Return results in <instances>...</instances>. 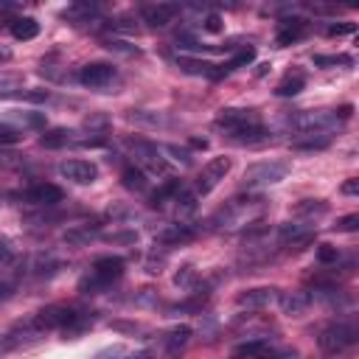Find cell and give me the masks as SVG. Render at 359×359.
Here are the masks:
<instances>
[{
	"label": "cell",
	"mask_w": 359,
	"mask_h": 359,
	"mask_svg": "<svg viewBox=\"0 0 359 359\" xmlns=\"http://www.w3.org/2000/svg\"><path fill=\"white\" fill-rule=\"evenodd\" d=\"M31 320H34V326H37L40 331H65V340H67V334H79L82 326H85L82 314L76 309L65 306V303L45 306L37 314H31Z\"/></svg>",
	"instance_id": "6da1fadb"
},
{
	"label": "cell",
	"mask_w": 359,
	"mask_h": 359,
	"mask_svg": "<svg viewBox=\"0 0 359 359\" xmlns=\"http://www.w3.org/2000/svg\"><path fill=\"white\" fill-rule=\"evenodd\" d=\"M124 259H118V256H104V259H96V264H93V270H90V275L87 278H82V283H79V292H85V295H96V292H104L107 286H113L116 281H121L124 278Z\"/></svg>",
	"instance_id": "7a4b0ae2"
},
{
	"label": "cell",
	"mask_w": 359,
	"mask_h": 359,
	"mask_svg": "<svg viewBox=\"0 0 359 359\" xmlns=\"http://www.w3.org/2000/svg\"><path fill=\"white\" fill-rule=\"evenodd\" d=\"M290 171H292V166L286 160H259L244 168L241 183H244V188H267V186H275L281 180H286Z\"/></svg>",
	"instance_id": "3957f363"
},
{
	"label": "cell",
	"mask_w": 359,
	"mask_h": 359,
	"mask_svg": "<svg viewBox=\"0 0 359 359\" xmlns=\"http://www.w3.org/2000/svg\"><path fill=\"white\" fill-rule=\"evenodd\" d=\"M353 342H356V326H353V323H345V320L331 323V326H326V329L320 331V337H317L320 351L329 353V356L345 353Z\"/></svg>",
	"instance_id": "277c9868"
},
{
	"label": "cell",
	"mask_w": 359,
	"mask_h": 359,
	"mask_svg": "<svg viewBox=\"0 0 359 359\" xmlns=\"http://www.w3.org/2000/svg\"><path fill=\"white\" fill-rule=\"evenodd\" d=\"M79 85L98 90V93H116L113 87H118L121 79H118V70L110 62H90V65L79 67Z\"/></svg>",
	"instance_id": "5b68a950"
},
{
	"label": "cell",
	"mask_w": 359,
	"mask_h": 359,
	"mask_svg": "<svg viewBox=\"0 0 359 359\" xmlns=\"http://www.w3.org/2000/svg\"><path fill=\"white\" fill-rule=\"evenodd\" d=\"M129 149L135 155V166L146 174H168L171 171V163L160 155V149L155 143H146V140H129Z\"/></svg>",
	"instance_id": "8992f818"
},
{
	"label": "cell",
	"mask_w": 359,
	"mask_h": 359,
	"mask_svg": "<svg viewBox=\"0 0 359 359\" xmlns=\"http://www.w3.org/2000/svg\"><path fill=\"white\" fill-rule=\"evenodd\" d=\"M217 129H225V135H233V132H241V129H250V127H259L261 118L256 110H241V107H228V110H219L217 116Z\"/></svg>",
	"instance_id": "52a82bcc"
},
{
	"label": "cell",
	"mask_w": 359,
	"mask_h": 359,
	"mask_svg": "<svg viewBox=\"0 0 359 359\" xmlns=\"http://www.w3.org/2000/svg\"><path fill=\"white\" fill-rule=\"evenodd\" d=\"M230 166H233V160L230 157H213V160H208L205 163V168H202V174H199V180H197V197H205V194H210L213 188H217L222 180L228 177V171H230Z\"/></svg>",
	"instance_id": "ba28073f"
},
{
	"label": "cell",
	"mask_w": 359,
	"mask_h": 359,
	"mask_svg": "<svg viewBox=\"0 0 359 359\" xmlns=\"http://www.w3.org/2000/svg\"><path fill=\"white\" fill-rule=\"evenodd\" d=\"M59 174L65 180H70V183H76V186H93L96 180H98V166L90 163V160H65L59 166Z\"/></svg>",
	"instance_id": "9c48e42d"
},
{
	"label": "cell",
	"mask_w": 359,
	"mask_h": 359,
	"mask_svg": "<svg viewBox=\"0 0 359 359\" xmlns=\"http://www.w3.org/2000/svg\"><path fill=\"white\" fill-rule=\"evenodd\" d=\"M281 290L275 286H253V290H244L236 295V306L241 309H270L272 303H278Z\"/></svg>",
	"instance_id": "30bf717a"
},
{
	"label": "cell",
	"mask_w": 359,
	"mask_h": 359,
	"mask_svg": "<svg viewBox=\"0 0 359 359\" xmlns=\"http://www.w3.org/2000/svg\"><path fill=\"white\" fill-rule=\"evenodd\" d=\"M20 199H25L28 205H37V208H56L65 199V191L54 183H37L31 186L25 194H20Z\"/></svg>",
	"instance_id": "8fae6325"
},
{
	"label": "cell",
	"mask_w": 359,
	"mask_h": 359,
	"mask_svg": "<svg viewBox=\"0 0 359 359\" xmlns=\"http://www.w3.org/2000/svg\"><path fill=\"white\" fill-rule=\"evenodd\" d=\"M177 14H180L177 3H143L140 6V17L146 20L152 28H166L168 23H174Z\"/></svg>",
	"instance_id": "7c38bea8"
},
{
	"label": "cell",
	"mask_w": 359,
	"mask_h": 359,
	"mask_svg": "<svg viewBox=\"0 0 359 359\" xmlns=\"http://www.w3.org/2000/svg\"><path fill=\"white\" fill-rule=\"evenodd\" d=\"M177 67L188 76H205V79H219L222 67L213 65L208 59H197V56H177Z\"/></svg>",
	"instance_id": "4fadbf2b"
},
{
	"label": "cell",
	"mask_w": 359,
	"mask_h": 359,
	"mask_svg": "<svg viewBox=\"0 0 359 359\" xmlns=\"http://www.w3.org/2000/svg\"><path fill=\"white\" fill-rule=\"evenodd\" d=\"M312 239H314V233H312L306 225H298V222H286V225L278 228V241H281L283 247H295V250H301V247L309 244Z\"/></svg>",
	"instance_id": "5bb4252c"
},
{
	"label": "cell",
	"mask_w": 359,
	"mask_h": 359,
	"mask_svg": "<svg viewBox=\"0 0 359 359\" xmlns=\"http://www.w3.org/2000/svg\"><path fill=\"white\" fill-rule=\"evenodd\" d=\"M306 28H309V23H306L303 17H283V20L278 23V37H275V43H278L281 48L292 45L295 40L303 37Z\"/></svg>",
	"instance_id": "9a60e30c"
},
{
	"label": "cell",
	"mask_w": 359,
	"mask_h": 359,
	"mask_svg": "<svg viewBox=\"0 0 359 359\" xmlns=\"http://www.w3.org/2000/svg\"><path fill=\"white\" fill-rule=\"evenodd\" d=\"M230 356H233V359H267V356H275V351H272L270 340L253 337V340L236 345V348L230 351Z\"/></svg>",
	"instance_id": "2e32d148"
},
{
	"label": "cell",
	"mask_w": 359,
	"mask_h": 359,
	"mask_svg": "<svg viewBox=\"0 0 359 359\" xmlns=\"http://www.w3.org/2000/svg\"><path fill=\"white\" fill-rule=\"evenodd\" d=\"M278 303H281L283 314L301 317V314L309 312V306H312V295H309V292H281V295H278Z\"/></svg>",
	"instance_id": "e0dca14e"
},
{
	"label": "cell",
	"mask_w": 359,
	"mask_h": 359,
	"mask_svg": "<svg viewBox=\"0 0 359 359\" xmlns=\"http://www.w3.org/2000/svg\"><path fill=\"white\" fill-rule=\"evenodd\" d=\"M191 239H197V230L191 228V225H168V228H163L160 233H157V241L160 244H166V247H177V244H186V241H191Z\"/></svg>",
	"instance_id": "ac0fdd59"
},
{
	"label": "cell",
	"mask_w": 359,
	"mask_h": 359,
	"mask_svg": "<svg viewBox=\"0 0 359 359\" xmlns=\"http://www.w3.org/2000/svg\"><path fill=\"white\" fill-rule=\"evenodd\" d=\"M25 76L14 70H0V98H17L23 93Z\"/></svg>",
	"instance_id": "d6986e66"
},
{
	"label": "cell",
	"mask_w": 359,
	"mask_h": 359,
	"mask_svg": "<svg viewBox=\"0 0 359 359\" xmlns=\"http://www.w3.org/2000/svg\"><path fill=\"white\" fill-rule=\"evenodd\" d=\"M303 87H306V76L301 74V70H292V74H286V76L278 82L275 96H281V98H290V96H298Z\"/></svg>",
	"instance_id": "ffe728a7"
},
{
	"label": "cell",
	"mask_w": 359,
	"mask_h": 359,
	"mask_svg": "<svg viewBox=\"0 0 359 359\" xmlns=\"http://www.w3.org/2000/svg\"><path fill=\"white\" fill-rule=\"evenodd\" d=\"M96 14H98V6H96V3H70V6L62 12V17H65V20H70L74 25L90 23Z\"/></svg>",
	"instance_id": "44dd1931"
},
{
	"label": "cell",
	"mask_w": 359,
	"mask_h": 359,
	"mask_svg": "<svg viewBox=\"0 0 359 359\" xmlns=\"http://www.w3.org/2000/svg\"><path fill=\"white\" fill-rule=\"evenodd\" d=\"M67 143H76V138H74V132H70V129H62V127L48 129L40 138V146H45V149H62V146H67Z\"/></svg>",
	"instance_id": "7402d4cb"
},
{
	"label": "cell",
	"mask_w": 359,
	"mask_h": 359,
	"mask_svg": "<svg viewBox=\"0 0 359 359\" xmlns=\"http://www.w3.org/2000/svg\"><path fill=\"white\" fill-rule=\"evenodd\" d=\"M40 34V23L34 20V17H17L14 23H12V37L14 40H23V43H28V40H34Z\"/></svg>",
	"instance_id": "603a6c76"
},
{
	"label": "cell",
	"mask_w": 359,
	"mask_h": 359,
	"mask_svg": "<svg viewBox=\"0 0 359 359\" xmlns=\"http://www.w3.org/2000/svg\"><path fill=\"white\" fill-rule=\"evenodd\" d=\"M329 143H331L329 135H298L292 140V149H298V152H317V149H326Z\"/></svg>",
	"instance_id": "cb8c5ba5"
},
{
	"label": "cell",
	"mask_w": 359,
	"mask_h": 359,
	"mask_svg": "<svg viewBox=\"0 0 359 359\" xmlns=\"http://www.w3.org/2000/svg\"><path fill=\"white\" fill-rule=\"evenodd\" d=\"M101 233L96 230V228H90V225H76V228H70L67 233H65V244H74V247H85V244H90L93 239H98Z\"/></svg>",
	"instance_id": "d4e9b609"
},
{
	"label": "cell",
	"mask_w": 359,
	"mask_h": 359,
	"mask_svg": "<svg viewBox=\"0 0 359 359\" xmlns=\"http://www.w3.org/2000/svg\"><path fill=\"white\" fill-rule=\"evenodd\" d=\"M183 191V186H180V180H166V183L152 194V208H163L166 202H174L177 194Z\"/></svg>",
	"instance_id": "484cf974"
},
{
	"label": "cell",
	"mask_w": 359,
	"mask_h": 359,
	"mask_svg": "<svg viewBox=\"0 0 359 359\" xmlns=\"http://www.w3.org/2000/svg\"><path fill=\"white\" fill-rule=\"evenodd\" d=\"M121 183H124V188H129V191H146V188H149L146 171H140L138 166L124 168V174H121Z\"/></svg>",
	"instance_id": "4316f807"
},
{
	"label": "cell",
	"mask_w": 359,
	"mask_h": 359,
	"mask_svg": "<svg viewBox=\"0 0 359 359\" xmlns=\"http://www.w3.org/2000/svg\"><path fill=\"white\" fill-rule=\"evenodd\" d=\"M188 340H191V329H188V326H174L171 331L163 334L160 342H163L168 351H180L183 345H188Z\"/></svg>",
	"instance_id": "83f0119b"
},
{
	"label": "cell",
	"mask_w": 359,
	"mask_h": 359,
	"mask_svg": "<svg viewBox=\"0 0 359 359\" xmlns=\"http://www.w3.org/2000/svg\"><path fill=\"white\" fill-rule=\"evenodd\" d=\"M295 213H298V217H306L309 222H314V219H320V217H326L329 205L323 202V199H303V202L295 208Z\"/></svg>",
	"instance_id": "f1b7e54d"
},
{
	"label": "cell",
	"mask_w": 359,
	"mask_h": 359,
	"mask_svg": "<svg viewBox=\"0 0 359 359\" xmlns=\"http://www.w3.org/2000/svg\"><path fill=\"white\" fill-rule=\"evenodd\" d=\"M314 67H337V65H353L348 54H314L312 56Z\"/></svg>",
	"instance_id": "f546056e"
},
{
	"label": "cell",
	"mask_w": 359,
	"mask_h": 359,
	"mask_svg": "<svg viewBox=\"0 0 359 359\" xmlns=\"http://www.w3.org/2000/svg\"><path fill=\"white\" fill-rule=\"evenodd\" d=\"M197 281H199V272H197L191 264L180 267V270H177V275H174V283L180 286V290H194Z\"/></svg>",
	"instance_id": "4dcf8cb0"
},
{
	"label": "cell",
	"mask_w": 359,
	"mask_h": 359,
	"mask_svg": "<svg viewBox=\"0 0 359 359\" xmlns=\"http://www.w3.org/2000/svg\"><path fill=\"white\" fill-rule=\"evenodd\" d=\"M110 127H113V121H110V116H104V113H90L85 118V129H90V135H104Z\"/></svg>",
	"instance_id": "1f68e13d"
},
{
	"label": "cell",
	"mask_w": 359,
	"mask_h": 359,
	"mask_svg": "<svg viewBox=\"0 0 359 359\" xmlns=\"http://www.w3.org/2000/svg\"><path fill=\"white\" fill-rule=\"evenodd\" d=\"M253 59H256V48H247V45H244V48H241V51H239L228 65H219V67H222V74H230V70L244 67V65H250Z\"/></svg>",
	"instance_id": "d6a6232c"
},
{
	"label": "cell",
	"mask_w": 359,
	"mask_h": 359,
	"mask_svg": "<svg viewBox=\"0 0 359 359\" xmlns=\"http://www.w3.org/2000/svg\"><path fill=\"white\" fill-rule=\"evenodd\" d=\"M129 121L132 124H146V127H163L166 124V118L160 113H149V110H132Z\"/></svg>",
	"instance_id": "836d02e7"
},
{
	"label": "cell",
	"mask_w": 359,
	"mask_h": 359,
	"mask_svg": "<svg viewBox=\"0 0 359 359\" xmlns=\"http://www.w3.org/2000/svg\"><path fill=\"white\" fill-rule=\"evenodd\" d=\"M20 140H23V129H20V127L0 124V149L14 146V143H20Z\"/></svg>",
	"instance_id": "e575fe53"
},
{
	"label": "cell",
	"mask_w": 359,
	"mask_h": 359,
	"mask_svg": "<svg viewBox=\"0 0 359 359\" xmlns=\"http://www.w3.org/2000/svg\"><path fill=\"white\" fill-rule=\"evenodd\" d=\"M174 202H177L180 217H188V213H194V210H197V194H191V191H180Z\"/></svg>",
	"instance_id": "d590c367"
},
{
	"label": "cell",
	"mask_w": 359,
	"mask_h": 359,
	"mask_svg": "<svg viewBox=\"0 0 359 359\" xmlns=\"http://www.w3.org/2000/svg\"><path fill=\"white\" fill-rule=\"evenodd\" d=\"M12 121H17L20 127H31V129H40L45 124L43 113H12Z\"/></svg>",
	"instance_id": "8d00e7d4"
},
{
	"label": "cell",
	"mask_w": 359,
	"mask_h": 359,
	"mask_svg": "<svg viewBox=\"0 0 359 359\" xmlns=\"http://www.w3.org/2000/svg\"><path fill=\"white\" fill-rule=\"evenodd\" d=\"M337 259H340V250L337 247H331V244H320L317 247V261L320 264L331 267V264H337Z\"/></svg>",
	"instance_id": "74e56055"
},
{
	"label": "cell",
	"mask_w": 359,
	"mask_h": 359,
	"mask_svg": "<svg viewBox=\"0 0 359 359\" xmlns=\"http://www.w3.org/2000/svg\"><path fill=\"white\" fill-rule=\"evenodd\" d=\"M202 31H208V34H222V31H225V20H222V14H217V12L205 14V20H202Z\"/></svg>",
	"instance_id": "f35d334b"
},
{
	"label": "cell",
	"mask_w": 359,
	"mask_h": 359,
	"mask_svg": "<svg viewBox=\"0 0 359 359\" xmlns=\"http://www.w3.org/2000/svg\"><path fill=\"white\" fill-rule=\"evenodd\" d=\"M104 48L118 51V54H127V56L138 54V48H135V45H129V43H124V40H116V37H107V40H104Z\"/></svg>",
	"instance_id": "ab89813d"
},
{
	"label": "cell",
	"mask_w": 359,
	"mask_h": 359,
	"mask_svg": "<svg viewBox=\"0 0 359 359\" xmlns=\"http://www.w3.org/2000/svg\"><path fill=\"white\" fill-rule=\"evenodd\" d=\"M101 239L113 241V244H135V241H138V233H135V230H118V233H107V236H101Z\"/></svg>",
	"instance_id": "60d3db41"
},
{
	"label": "cell",
	"mask_w": 359,
	"mask_h": 359,
	"mask_svg": "<svg viewBox=\"0 0 359 359\" xmlns=\"http://www.w3.org/2000/svg\"><path fill=\"white\" fill-rule=\"evenodd\" d=\"M340 233H353L356 228H359V213H348V217H342V219H337V225H334Z\"/></svg>",
	"instance_id": "b9f144b4"
},
{
	"label": "cell",
	"mask_w": 359,
	"mask_h": 359,
	"mask_svg": "<svg viewBox=\"0 0 359 359\" xmlns=\"http://www.w3.org/2000/svg\"><path fill=\"white\" fill-rule=\"evenodd\" d=\"M17 98H23V101H31V104H45V101L51 98V93H48V90H23Z\"/></svg>",
	"instance_id": "7bdbcfd3"
},
{
	"label": "cell",
	"mask_w": 359,
	"mask_h": 359,
	"mask_svg": "<svg viewBox=\"0 0 359 359\" xmlns=\"http://www.w3.org/2000/svg\"><path fill=\"white\" fill-rule=\"evenodd\" d=\"M163 264H166V253L157 259V250H155V253L146 259V272H152V275H160V272H163Z\"/></svg>",
	"instance_id": "ee69618b"
},
{
	"label": "cell",
	"mask_w": 359,
	"mask_h": 359,
	"mask_svg": "<svg viewBox=\"0 0 359 359\" xmlns=\"http://www.w3.org/2000/svg\"><path fill=\"white\" fill-rule=\"evenodd\" d=\"M14 166H20V155L0 149V168H14Z\"/></svg>",
	"instance_id": "f6af8a7d"
},
{
	"label": "cell",
	"mask_w": 359,
	"mask_h": 359,
	"mask_svg": "<svg viewBox=\"0 0 359 359\" xmlns=\"http://www.w3.org/2000/svg\"><path fill=\"white\" fill-rule=\"evenodd\" d=\"M356 31V25L353 23H340V25H329V37H342V34H353Z\"/></svg>",
	"instance_id": "bcb514c9"
},
{
	"label": "cell",
	"mask_w": 359,
	"mask_h": 359,
	"mask_svg": "<svg viewBox=\"0 0 359 359\" xmlns=\"http://www.w3.org/2000/svg\"><path fill=\"white\" fill-rule=\"evenodd\" d=\"M118 356H124V345H110V348H104V351H98L93 359H118Z\"/></svg>",
	"instance_id": "7dc6e473"
},
{
	"label": "cell",
	"mask_w": 359,
	"mask_h": 359,
	"mask_svg": "<svg viewBox=\"0 0 359 359\" xmlns=\"http://www.w3.org/2000/svg\"><path fill=\"white\" fill-rule=\"evenodd\" d=\"M345 197H356L359 194V180L356 177H351V180H345V183H342V188H340Z\"/></svg>",
	"instance_id": "c3c4849f"
},
{
	"label": "cell",
	"mask_w": 359,
	"mask_h": 359,
	"mask_svg": "<svg viewBox=\"0 0 359 359\" xmlns=\"http://www.w3.org/2000/svg\"><path fill=\"white\" fill-rule=\"evenodd\" d=\"M12 56H14V54H12L9 45H0V67H3L6 62H12Z\"/></svg>",
	"instance_id": "681fc988"
},
{
	"label": "cell",
	"mask_w": 359,
	"mask_h": 359,
	"mask_svg": "<svg viewBox=\"0 0 359 359\" xmlns=\"http://www.w3.org/2000/svg\"><path fill=\"white\" fill-rule=\"evenodd\" d=\"M12 290H14L12 283H0V303H3V301H9V298H12Z\"/></svg>",
	"instance_id": "f907efd6"
},
{
	"label": "cell",
	"mask_w": 359,
	"mask_h": 359,
	"mask_svg": "<svg viewBox=\"0 0 359 359\" xmlns=\"http://www.w3.org/2000/svg\"><path fill=\"white\" fill-rule=\"evenodd\" d=\"M188 143H191L194 149H208V140H199V138H191Z\"/></svg>",
	"instance_id": "816d5d0a"
},
{
	"label": "cell",
	"mask_w": 359,
	"mask_h": 359,
	"mask_svg": "<svg viewBox=\"0 0 359 359\" xmlns=\"http://www.w3.org/2000/svg\"><path fill=\"white\" fill-rule=\"evenodd\" d=\"M9 259V247H3V244H0V264H3Z\"/></svg>",
	"instance_id": "f5cc1de1"
},
{
	"label": "cell",
	"mask_w": 359,
	"mask_h": 359,
	"mask_svg": "<svg viewBox=\"0 0 359 359\" xmlns=\"http://www.w3.org/2000/svg\"><path fill=\"white\" fill-rule=\"evenodd\" d=\"M129 359H152V353H132Z\"/></svg>",
	"instance_id": "db71d44e"
}]
</instances>
